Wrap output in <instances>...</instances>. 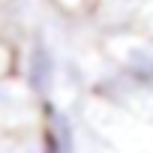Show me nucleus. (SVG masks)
<instances>
[{
  "label": "nucleus",
  "mask_w": 153,
  "mask_h": 153,
  "mask_svg": "<svg viewBox=\"0 0 153 153\" xmlns=\"http://www.w3.org/2000/svg\"><path fill=\"white\" fill-rule=\"evenodd\" d=\"M120 69L138 87H153V48L141 42H126L120 48Z\"/></svg>",
  "instance_id": "f257e3e1"
},
{
  "label": "nucleus",
  "mask_w": 153,
  "mask_h": 153,
  "mask_svg": "<svg viewBox=\"0 0 153 153\" xmlns=\"http://www.w3.org/2000/svg\"><path fill=\"white\" fill-rule=\"evenodd\" d=\"M51 84H54V57L45 42H36L27 57V84L24 87L33 93H48Z\"/></svg>",
  "instance_id": "f03ea898"
},
{
  "label": "nucleus",
  "mask_w": 153,
  "mask_h": 153,
  "mask_svg": "<svg viewBox=\"0 0 153 153\" xmlns=\"http://www.w3.org/2000/svg\"><path fill=\"white\" fill-rule=\"evenodd\" d=\"M48 117H51V129L45 132L42 153H72V129H69V120L63 114H57L51 105H48Z\"/></svg>",
  "instance_id": "7ed1b4c3"
},
{
  "label": "nucleus",
  "mask_w": 153,
  "mask_h": 153,
  "mask_svg": "<svg viewBox=\"0 0 153 153\" xmlns=\"http://www.w3.org/2000/svg\"><path fill=\"white\" fill-rule=\"evenodd\" d=\"M6 69H9V51H6L3 42H0V75H3Z\"/></svg>",
  "instance_id": "20e7f679"
},
{
  "label": "nucleus",
  "mask_w": 153,
  "mask_h": 153,
  "mask_svg": "<svg viewBox=\"0 0 153 153\" xmlns=\"http://www.w3.org/2000/svg\"><path fill=\"white\" fill-rule=\"evenodd\" d=\"M57 3H60L63 9H81V6L87 3V0H57Z\"/></svg>",
  "instance_id": "39448f33"
}]
</instances>
